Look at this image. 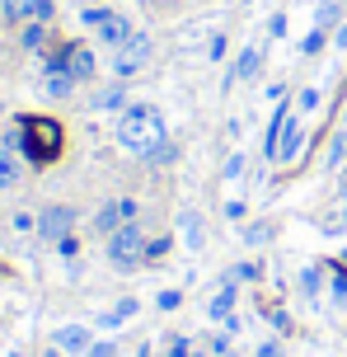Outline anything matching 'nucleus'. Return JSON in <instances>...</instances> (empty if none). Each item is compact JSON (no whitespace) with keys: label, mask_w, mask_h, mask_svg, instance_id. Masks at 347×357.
I'll return each mask as SVG.
<instances>
[{"label":"nucleus","mask_w":347,"mask_h":357,"mask_svg":"<svg viewBox=\"0 0 347 357\" xmlns=\"http://www.w3.org/2000/svg\"><path fill=\"white\" fill-rule=\"evenodd\" d=\"M118 146L150 160V155L165 146V118H160V108H150V104L122 108V113H118Z\"/></svg>","instance_id":"f257e3e1"},{"label":"nucleus","mask_w":347,"mask_h":357,"mask_svg":"<svg viewBox=\"0 0 347 357\" xmlns=\"http://www.w3.org/2000/svg\"><path fill=\"white\" fill-rule=\"evenodd\" d=\"M24 155L33 165H47L61 155V127L52 118H24Z\"/></svg>","instance_id":"f03ea898"},{"label":"nucleus","mask_w":347,"mask_h":357,"mask_svg":"<svg viewBox=\"0 0 347 357\" xmlns=\"http://www.w3.org/2000/svg\"><path fill=\"white\" fill-rule=\"evenodd\" d=\"M150 56H155V38H150V33H131L122 47H113V75L127 80V75L146 71Z\"/></svg>","instance_id":"7ed1b4c3"},{"label":"nucleus","mask_w":347,"mask_h":357,"mask_svg":"<svg viewBox=\"0 0 347 357\" xmlns=\"http://www.w3.org/2000/svg\"><path fill=\"white\" fill-rule=\"evenodd\" d=\"M146 245H150V235L131 221V226H122V231L108 235V259L118 268H136V264H146Z\"/></svg>","instance_id":"20e7f679"},{"label":"nucleus","mask_w":347,"mask_h":357,"mask_svg":"<svg viewBox=\"0 0 347 357\" xmlns=\"http://www.w3.org/2000/svg\"><path fill=\"white\" fill-rule=\"evenodd\" d=\"M85 24H90L94 33H99V43H108V47H122L136 29H131V19L127 15H118V10H85Z\"/></svg>","instance_id":"39448f33"},{"label":"nucleus","mask_w":347,"mask_h":357,"mask_svg":"<svg viewBox=\"0 0 347 357\" xmlns=\"http://www.w3.org/2000/svg\"><path fill=\"white\" fill-rule=\"evenodd\" d=\"M136 212H141V207H136L131 197H118V202H108L104 212L94 216V231H99V235H113V231H122V226H131V221H136Z\"/></svg>","instance_id":"423d86ee"},{"label":"nucleus","mask_w":347,"mask_h":357,"mask_svg":"<svg viewBox=\"0 0 347 357\" xmlns=\"http://www.w3.org/2000/svg\"><path fill=\"white\" fill-rule=\"evenodd\" d=\"M71 226H75V212L61 207V202H56V207H42V216H38V235H42L47 245H56L61 235H71Z\"/></svg>","instance_id":"0eeeda50"},{"label":"nucleus","mask_w":347,"mask_h":357,"mask_svg":"<svg viewBox=\"0 0 347 357\" xmlns=\"http://www.w3.org/2000/svg\"><path fill=\"white\" fill-rule=\"evenodd\" d=\"M0 15L10 24H24V19H52V0H0Z\"/></svg>","instance_id":"6e6552de"},{"label":"nucleus","mask_w":347,"mask_h":357,"mask_svg":"<svg viewBox=\"0 0 347 357\" xmlns=\"http://www.w3.org/2000/svg\"><path fill=\"white\" fill-rule=\"evenodd\" d=\"M300 137H305V127L296 113H287V123H282V142H277V165H291L296 151H300Z\"/></svg>","instance_id":"1a4fd4ad"},{"label":"nucleus","mask_w":347,"mask_h":357,"mask_svg":"<svg viewBox=\"0 0 347 357\" xmlns=\"http://www.w3.org/2000/svg\"><path fill=\"white\" fill-rule=\"evenodd\" d=\"M66 71H71L75 80H94V71H99L94 47H85V43H71V47H66Z\"/></svg>","instance_id":"9d476101"},{"label":"nucleus","mask_w":347,"mask_h":357,"mask_svg":"<svg viewBox=\"0 0 347 357\" xmlns=\"http://www.w3.org/2000/svg\"><path fill=\"white\" fill-rule=\"evenodd\" d=\"M207 315H211L216 324L235 320V278H225V287H220L216 296H211V305H207Z\"/></svg>","instance_id":"9b49d317"},{"label":"nucleus","mask_w":347,"mask_h":357,"mask_svg":"<svg viewBox=\"0 0 347 357\" xmlns=\"http://www.w3.org/2000/svg\"><path fill=\"white\" fill-rule=\"evenodd\" d=\"M258 66H263V52H258V47H244V52H239V61L230 66V75H225V89L239 85V80H254Z\"/></svg>","instance_id":"f8f14e48"},{"label":"nucleus","mask_w":347,"mask_h":357,"mask_svg":"<svg viewBox=\"0 0 347 357\" xmlns=\"http://www.w3.org/2000/svg\"><path fill=\"white\" fill-rule=\"evenodd\" d=\"M56 348H61V353H90V329H85V324H66V329H56Z\"/></svg>","instance_id":"ddd939ff"},{"label":"nucleus","mask_w":347,"mask_h":357,"mask_svg":"<svg viewBox=\"0 0 347 357\" xmlns=\"http://www.w3.org/2000/svg\"><path fill=\"white\" fill-rule=\"evenodd\" d=\"M75 85H80V80H75L71 71H47L42 75V94H47V99H71Z\"/></svg>","instance_id":"4468645a"},{"label":"nucleus","mask_w":347,"mask_h":357,"mask_svg":"<svg viewBox=\"0 0 347 357\" xmlns=\"http://www.w3.org/2000/svg\"><path fill=\"white\" fill-rule=\"evenodd\" d=\"M179 240L188 245V250H202V240H207V226H202L197 212H183L179 216Z\"/></svg>","instance_id":"2eb2a0df"},{"label":"nucleus","mask_w":347,"mask_h":357,"mask_svg":"<svg viewBox=\"0 0 347 357\" xmlns=\"http://www.w3.org/2000/svg\"><path fill=\"white\" fill-rule=\"evenodd\" d=\"M19 174H24L19 155H15V151H10L5 142H0V193H5V188H15V183H19Z\"/></svg>","instance_id":"dca6fc26"},{"label":"nucleus","mask_w":347,"mask_h":357,"mask_svg":"<svg viewBox=\"0 0 347 357\" xmlns=\"http://www.w3.org/2000/svg\"><path fill=\"white\" fill-rule=\"evenodd\" d=\"M291 108H277V118L268 123V137H263V160H277V142H282V123H287Z\"/></svg>","instance_id":"f3484780"},{"label":"nucleus","mask_w":347,"mask_h":357,"mask_svg":"<svg viewBox=\"0 0 347 357\" xmlns=\"http://www.w3.org/2000/svg\"><path fill=\"white\" fill-rule=\"evenodd\" d=\"M94 108H127V89L122 85H108L94 94Z\"/></svg>","instance_id":"a211bd4d"},{"label":"nucleus","mask_w":347,"mask_h":357,"mask_svg":"<svg viewBox=\"0 0 347 357\" xmlns=\"http://www.w3.org/2000/svg\"><path fill=\"white\" fill-rule=\"evenodd\" d=\"M131 315H136V301L127 296V301H118V305H113V310H108V315H104L99 324H108V329H118V324H122V320H131Z\"/></svg>","instance_id":"6ab92c4d"},{"label":"nucleus","mask_w":347,"mask_h":357,"mask_svg":"<svg viewBox=\"0 0 347 357\" xmlns=\"http://www.w3.org/2000/svg\"><path fill=\"white\" fill-rule=\"evenodd\" d=\"M47 43V24L42 19H29V29H24V47H42Z\"/></svg>","instance_id":"aec40b11"},{"label":"nucleus","mask_w":347,"mask_h":357,"mask_svg":"<svg viewBox=\"0 0 347 357\" xmlns=\"http://www.w3.org/2000/svg\"><path fill=\"white\" fill-rule=\"evenodd\" d=\"M230 278H235V282H254V278H263V264H254V259H249V264H235Z\"/></svg>","instance_id":"412c9836"},{"label":"nucleus","mask_w":347,"mask_h":357,"mask_svg":"<svg viewBox=\"0 0 347 357\" xmlns=\"http://www.w3.org/2000/svg\"><path fill=\"white\" fill-rule=\"evenodd\" d=\"M268 235H273V226H268V221H254V226H244V240H249V245H263Z\"/></svg>","instance_id":"4be33fe9"},{"label":"nucleus","mask_w":347,"mask_h":357,"mask_svg":"<svg viewBox=\"0 0 347 357\" xmlns=\"http://www.w3.org/2000/svg\"><path fill=\"white\" fill-rule=\"evenodd\" d=\"M333 24H338V5H319V19H314V29H324V33H329Z\"/></svg>","instance_id":"5701e85b"},{"label":"nucleus","mask_w":347,"mask_h":357,"mask_svg":"<svg viewBox=\"0 0 347 357\" xmlns=\"http://www.w3.org/2000/svg\"><path fill=\"white\" fill-rule=\"evenodd\" d=\"M300 291H305V296H319V268H305V273H300Z\"/></svg>","instance_id":"b1692460"},{"label":"nucleus","mask_w":347,"mask_h":357,"mask_svg":"<svg viewBox=\"0 0 347 357\" xmlns=\"http://www.w3.org/2000/svg\"><path fill=\"white\" fill-rule=\"evenodd\" d=\"M169 245H174V240H150L146 245V264H160V259L169 254Z\"/></svg>","instance_id":"393cba45"},{"label":"nucleus","mask_w":347,"mask_h":357,"mask_svg":"<svg viewBox=\"0 0 347 357\" xmlns=\"http://www.w3.org/2000/svg\"><path fill=\"white\" fill-rule=\"evenodd\" d=\"M319 47H324V29H314V33H305V43H300V52H305V56H314Z\"/></svg>","instance_id":"a878e982"},{"label":"nucleus","mask_w":347,"mask_h":357,"mask_svg":"<svg viewBox=\"0 0 347 357\" xmlns=\"http://www.w3.org/2000/svg\"><path fill=\"white\" fill-rule=\"evenodd\" d=\"M333 296L347 301V268H333Z\"/></svg>","instance_id":"bb28decb"},{"label":"nucleus","mask_w":347,"mask_h":357,"mask_svg":"<svg viewBox=\"0 0 347 357\" xmlns=\"http://www.w3.org/2000/svg\"><path fill=\"white\" fill-rule=\"evenodd\" d=\"M85 357H118V343H90Z\"/></svg>","instance_id":"cd10ccee"},{"label":"nucleus","mask_w":347,"mask_h":357,"mask_svg":"<svg viewBox=\"0 0 347 357\" xmlns=\"http://www.w3.org/2000/svg\"><path fill=\"white\" fill-rule=\"evenodd\" d=\"M56 250L66 254V259H75V250H80V240H75V235H61V240H56Z\"/></svg>","instance_id":"c85d7f7f"},{"label":"nucleus","mask_w":347,"mask_h":357,"mask_svg":"<svg viewBox=\"0 0 347 357\" xmlns=\"http://www.w3.org/2000/svg\"><path fill=\"white\" fill-rule=\"evenodd\" d=\"M244 174V155H230V160H225V178H239Z\"/></svg>","instance_id":"c756f323"},{"label":"nucleus","mask_w":347,"mask_h":357,"mask_svg":"<svg viewBox=\"0 0 347 357\" xmlns=\"http://www.w3.org/2000/svg\"><path fill=\"white\" fill-rule=\"evenodd\" d=\"M169 357H193V343H188V339H174V343H169Z\"/></svg>","instance_id":"7c9ffc66"},{"label":"nucleus","mask_w":347,"mask_h":357,"mask_svg":"<svg viewBox=\"0 0 347 357\" xmlns=\"http://www.w3.org/2000/svg\"><path fill=\"white\" fill-rule=\"evenodd\" d=\"M254 357H282V343H273V339H263L258 343V353Z\"/></svg>","instance_id":"2f4dec72"},{"label":"nucleus","mask_w":347,"mask_h":357,"mask_svg":"<svg viewBox=\"0 0 347 357\" xmlns=\"http://www.w3.org/2000/svg\"><path fill=\"white\" fill-rule=\"evenodd\" d=\"M179 301H183L179 291H160V310H174V305H179Z\"/></svg>","instance_id":"473e14b6"},{"label":"nucleus","mask_w":347,"mask_h":357,"mask_svg":"<svg viewBox=\"0 0 347 357\" xmlns=\"http://www.w3.org/2000/svg\"><path fill=\"white\" fill-rule=\"evenodd\" d=\"M333 43H338V47H347V24L338 29V33H333Z\"/></svg>","instance_id":"72a5a7b5"},{"label":"nucleus","mask_w":347,"mask_h":357,"mask_svg":"<svg viewBox=\"0 0 347 357\" xmlns=\"http://www.w3.org/2000/svg\"><path fill=\"white\" fill-rule=\"evenodd\" d=\"M42 357H61V348H47V353H42Z\"/></svg>","instance_id":"f704fd0d"},{"label":"nucleus","mask_w":347,"mask_h":357,"mask_svg":"<svg viewBox=\"0 0 347 357\" xmlns=\"http://www.w3.org/2000/svg\"><path fill=\"white\" fill-rule=\"evenodd\" d=\"M338 268H347V250H343V259H338Z\"/></svg>","instance_id":"c9c22d12"},{"label":"nucleus","mask_w":347,"mask_h":357,"mask_svg":"<svg viewBox=\"0 0 347 357\" xmlns=\"http://www.w3.org/2000/svg\"><path fill=\"white\" fill-rule=\"evenodd\" d=\"M343 207H347V188H343Z\"/></svg>","instance_id":"e433bc0d"},{"label":"nucleus","mask_w":347,"mask_h":357,"mask_svg":"<svg viewBox=\"0 0 347 357\" xmlns=\"http://www.w3.org/2000/svg\"><path fill=\"white\" fill-rule=\"evenodd\" d=\"M0 113H5V99H0Z\"/></svg>","instance_id":"4c0bfd02"}]
</instances>
